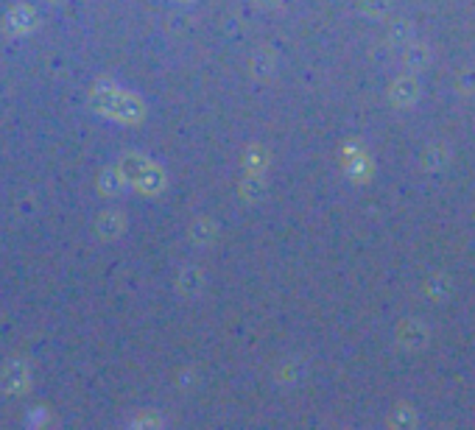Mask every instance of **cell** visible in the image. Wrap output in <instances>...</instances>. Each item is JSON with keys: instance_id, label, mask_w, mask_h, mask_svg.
I'll list each match as a JSON object with an SVG mask.
<instances>
[{"instance_id": "cell-2", "label": "cell", "mask_w": 475, "mask_h": 430, "mask_svg": "<svg viewBox=\"0 0 475 430\" xmlns=\"http://www.w3.org/2000/svg\"><path fill=\"white\" fill-rule=\"evenodd\" d=\"M34 23H37V17H34V11L25 8V6H20V8H14V11L8 14V28H11V31H31Z\"/></svg>"}, {"instance_id": "cell-1", "label": "cell", "mask_w": 475, "mask_h": 430, "mask_svg": "<svg viewBox=\"0 0 475 430\" xmlns=\"http://www.w3.org/2000/svg\"><path fill=\"white\" fill-rule=\"evenodd\" d=\"M93 101H95V107L101 109L104 115L126 120V123H134L143 115V104L131 93H123L115 84H98L95 93H93Z\"/></svg>"}]
</instances>
